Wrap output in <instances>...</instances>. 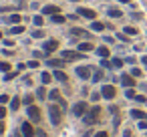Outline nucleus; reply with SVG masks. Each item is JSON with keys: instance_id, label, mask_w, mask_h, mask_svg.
<instances>
[{"instance_id": "f257e3e1", "label": "nucleus", "mask_w": 147, "mask_h": 137, "mask_svg": "<svg viewBox=\"0 0 147 137\" xmlns=\"http://www.w3.org/2000/svg\"><path fill=\"white\" fill-rule=\"evenodd\" d=\"M49 115H51L53 125H59L61 119H63V107H59V105H51V107H49Z\"/></svg>"}, {"instance_id": "f03ea898", "label": "nucleus", "mask_w": 147, "mask_h": 137, "mask_svg": "<svg viewBox=\"0 0 147 137\" xmlns=\"http://www.w3.org/2000/svg\"><path fill=\"white\" fill-rule=\"evenodd\" d=\"M26 113H28V119H30V121H34V123L40 121V109H38L36 105H28Z\"/></svg>"}, {"instance_id": "7ed1b4c3", "label": "nucleus", "mask_w": 147, "mask_h": 137, "mask_svg": "<svg viewBox=\"0 0 147 137\" xmlns=\"http://www.w3.org/2000/svg\"><path fill=\"white\" fill-rule=\"evenodd\" d=\"M83 51H63V61H75V59H83Z\"/></svg>"}, {"instance_id": "20e7f679", "label": "nucleus", "mask_w": 147, "mask_h": 137, "mask_svg": "<svg viewBox=\"0 0 147 137\" xmlns=\"http://www.w3.org/2000/svg\"><path fill=\"white\" fill-rule=\"evenodd\" d=\"M97 119H99V107L95 105V107L85 115V123H87V125H91V123H97Z\"/></svg>"}, {"instance_id": "39448f33", "label": "nucleus", "mask_w": 147, "mask_h": 137, "mask_svg": "<svg viewBox=\"0 0 147 137\" xmlns=\"http://www.w3.org/2000/svg\"><path fill=\"white\" fill-rule=\"evenodd\" d=\"M73 113H75L77 117H85V115H87V103H83V101L77 103V105L73 107Z\"/></svg>"}, {"instance_id": "423d86ee", "label": "nucleus", "mask_w": 147, "mask_h": 137, "mask_svg": "<svg viewBox=\"0 0 147 137\" xmlns=\"http://www.w3.org/2000/svg\"><path fill=\"white\" fill-rule=\"evenodd\" d=\"M91 73H93L91 67H79V69H77V75H79L81 79H91Z\"/></svg>"}, {"instance_id": "0eeeda50", "label": "nucleus", "mask_w": 147, "mask_h": 137, "mask_svg": "<svg viewBox=\"0 0 147 137\" xmlns=\"http://www.w3.org/2000/svg\"><path fill=\"white\" fill-rule=\"evenodd\" d=\"M101 95H103L105 99H113V97H115V87H113V85H105L103 91H101Z\"/></svg>"}, {"instance_id": "6e6552de", "label": "nucleus", "mask_w": 147, "mask_h": 137, "mask_svg": "<svg viewBox=\"0 0 147 137\" xmlns=\"http://www.w3.org/2000/svg\"><path fill=\"white\" fill-rule=\"evenodd\" d=\"M20 129H22V137H32V135H34V129H32V125H30L28 121H24Z\"/></svg>"}, {"instance_id": "1a4fd4ad", "label": "nucleus", "mask_w": 147, "mask_h": 137, "mask_svg": "<svg viewBox=\"0 0 147 137\" xmlns=\"http://www.w3.org/2000/svg\"><path fill=\"white\" fill-rule=\"evenodd\" d=\"M77 12H79L81 16H85V18H91V20H95V16H97V12L91 10V8H79Z\"/></svg>"}, {"instance_id": "9d476101", "label": "nucleus", "mask_w": 147, "mask_h": 137, "mask_svg": "<svg viewBox=\"0 0 147 137\" xmlns=\"http://www.w3.org/2000/svg\"><path fill=\"white\" fill-rule=\"evenodd\" d=\"M57 49H59V43H57V40H47V43H45V53H47V55L55 53Z\"/></svg>"}, {"instance_id": "9b49d317", "label": "nucleus", "mask_w": 147, "mask_h": 137, "mask_svg": "<svg viewBox=\"0 0 147 137\" xmlns=\"http://www.w3.org/2000/svg\"><path fill=\"white\" fill-rule=\"evenodd\" d=\"M42 12H45V14L55 16V14H59V12H61V8H59V6H55V4H47V6L42 8Z\"/></svg>"}, {"instance_id": "f8f14e48", "label": "nucleus", "mask_w": 147, "mask_h": 137, "mask_svg": "<svg viewBox=\"0 0 147 137\" xmlns=\"http://www.w3.org/2000/svg\"><path fill=\"white\" fill-rule=\"evenodd\" d=\"M121 81H123V85H125V87H133V85H135V79H133V77H129V75H123V77H121Z\"/></svg>"}, {"instance_id": "ddd939ff", "label": "nucleus", "mask_w": 147, "mask_h": 137, "mask_svg": "<svg viewBox=\"0 0 147 137\" xmlns=\"http://www.w3.org/2000/svg\"><path fill=\"white\" fill-rule=\"evenodd\" d=\"M91 28H93V32H103V28H105V24H103V22H97V20H93V24H91Z\"/></svg>"}, {"instance_id": "4468645a", "label": "nucleus", "mask_w": 147, "mask_h": 137, "mask_svg": "<svg viewBox=\"0 0 147 137\" xmlns=\"http://www.w3.org/2000/svg\"><path fill=\"white\" fill-rule=\"evenodd\" d=\"M97 55H99L101 59H107V57H109V49H107V47H99V49H97Z\"/></svg>"}, {"instance_id": "2eb2a0df", "label": "nucleus", "mask_w": 147, "mask_h": 137, "mask_svg": "<svg viewBox=\"0 0 147 137\" xmlns=\"http://www.w3.org/2000/svg\"><path fill=\"white\" fill-rule=\"evenodd\" d=\"M93 49H95V45H91V43H83V45H79V51H83V53L93 51Z\"/></svg>"}, {"instance_id": "dca6fc26", "label": "nucleus", "mask_w": 147, "mask_h": 137, "mask_svg": "<svg viewBox=\"0 0 147 137\" xmlns=\"http://www.w3.org/2000/svg\"><path fill=\"white\" fill-rule=\"evenodd\" d=\"M131 115H133L135 119H141V121L145 119V113H143V111H139V109H133V111H131Z\"/></svg>"}, {"instance_id": "f3484780", "label": "nucleus", "mask_w": 147, "mask_h": 137, "mask_svg": "<svg viewBox=\"0 0 147 137\" xmlns=\"http://www.w3.org/2000/svg\"><path fill=\"white\" fill-rule=\"evenodd\" d=\"M123 12L119 10V8H109V16H113V18H119Z\"/></svg>"}, {"instance_id": "a211bd4d", "label": "nucleus", "mask_w": 147, "mask_h": 137, "mask_svg": "<svg viewBox=\"0 0 147 137\" xmlns=\"http://www.w3.org/2000/svg\"><path fill=\"white\" fill-rule=\"evenodd\" d=\"M53 77H55V79H57V81H63V83H65V81H67V75H65V73H63V71H57V73H55V75H53Z\"/></svg>"}, {"instance_id": "6ab92c4d", "label": "nucleus", "mask_w": 147, "mask_h": 137, "mask_svg": "<svg viewBox=\"0 0 147 137\" xmlns=\"http://www.w3.org/2000/svg\"><path fill=\"white\" fill-rule=\"evenodd\" d=\"M10 32H12V34H20V32H24V26L16 24V26H12V28H10Z\"/></svg>"}, {"instance_id": "aec40b11", "label": "nucleus", "mask_w": 147, "mask_h": 137, "mask_svg": "<svg viewBox=\"0 0 147 137\" xmlns=\"http://www.w3.org/2000/svg\"><path fill=\"white\" fill-rule=\"evenodd\" d=\"M49 97H51V101H61V95H59V91L55 89V91H51L49 93Z\"/></svg>"}, {"instance_id": "412c9836", "label": "nucleus", "mask_w": 147, "mask_h": 137, "mask_svg": "<svg viewBox=\"0 0 147 137\" xmlns=\"http://www.w3.org/2000/svg\"><path fill=\"white\" fill-rule=\"evenodd\" d=\"M10 107H12V109H14V111H16V109H18V107H20V99H18V97H14V99H12V101H10Z\"/></svg>"}, {"instance_id": "4be33fe9", "label": "nucleus", "mask_w": 147, "mask_h": 137, "mask_svg": "<svg viewBox=\"0 0 147 137\" xmlns=\"http://www.w3.org/2000/svg\"><path fill=\"white\" fill-rule=\"evenodd\" d=\"M123 30H125V34H131V36H133V34H137V28H133V26H125Z\"/></svg>"}, {"instance_id": "5701e85b", "label": "nucleus", "mask_w": 147, "mask_h": 137, "mask_svg": "<svg viewBox=\"0 0 147 137\" xmlns=\"http://www.w3.org/2000/svg\"><path fill=\"white\" fill-rule=\"evenodd\" d=\"M71 32H73L75 36H87V32H85V30H81V28H73Z\"/></svg>"}, {"instance_id": "b1692460", "label": "nucleus", "mask_w": 147, "mask_h": 137, "mask_svg": "<svg viewBox=\"0 0 147 137\" xmlns=\"http://www.w3.org/2000/svg\"><path fill=\"white\" fill-rule=\"evenodd\" d=\"M51 81H53V75H49V73H42V83H45V85H49Z\"/></svg>"}, {"instance_id": "393cba45", "label": "nucleus", "mask_w": 147, "mask_h": 137, "mask_svg": "<svg viewBox=\"0 0 147 137\" xmlns=\"http://www.w3.org/2000/svg\"><path fill=\"white\" fill-rule=\"evenodd\" d=\"M125 97H129V99H135L137 95H135V91H133V87H129L127 91H125Z\"/></svg>"}, {"instance_id": "a878e982", "label": "nucleus", "mask_w": 147, "mask_h": 137, "mask_svg": "<svg viewBox=\"0 0 147 137\" xmlns=\"http://www.w3.org/2000/svg\"><path fill=\"white\" fill-rule=\"evenodd\" d=\"M0 71H2V73H8V71H10V65L2 61V63H0Z\"/></svg>"}, {"instance_id": "bb28decb", "label": "nucleus", "mask_w": 147, "mask_h": 137, "mask_svg": "<svg viewBox=\"0 0 147 137\" xmlns=\"http://www.w3.org/2000/svg\"><path fill=\"white\" fill-rule=\"evenodd\" d=\"M8 20H10L12 24H18V22H20V14H12V16H10Z\"/></svg>"}, {"instance_id": "cd10ccee", "label": "nucleus", "mask_w": 147, "mask_h": 137, "mask_svg": "<svg viewBox=\"0 0 147 137\" xmlns=\"http://www.w3.org/2000/svg\"><path fill=\"white\" fill-rule=\"evenodd\" d=\"M123 67V61L121 59H113V69H121Z\"/></svg>"}, {"instance_id": "c85d7f7f", "label": "nucleus", "mask_w": 147, "mask_h": 137, "mask_svg": "<svg viewBox=\"0 0 147 137\" xmlns=\"http://www.w3.org/2000/svg\"><path fill=\"white\" fill-rule=\"evenodd\" d=\"M47 65H51V67H63V61H47Z\"/></svg>"}, {"instance_id": "c756f323", "label": "nucleus", "mask_w": 147, "mask_h": 137, "mask_svg": "<svg viewBox=\"0 0 147 137\" xmlns=\"http://www.w3.org/2000/svg\"><path fill=\"white\" fill-rule=\"evenodd\" d=\"M103 79V71H95V75H93V81H101Z\"/></svg>"}, {"instance_id": "7c9ffc66", "label": "nucleus", "mask_w": 147, "mask_h": 137, "mask_svg": "<svg viewBox=\"0 0 147 137\" xmlns=\"http://www.w3.org/2000/svg\"><path fill=\"white\" fill-rule=\"evenodd\" d=\"M42 22H45L42 16H34V24H36V26H42Z\"/></svg>"}, {"instance_id": "2f4dec72", "label": "nucleus", "mask_w": 147, "mask_h": 137, "mask_svg": "<svg viewBox=\"0 0 147 137\" xmlns=\"http://www.w3.org/2000/svg\"><path fill=\"white\" fill-rule=\"evenodd\" d=\"M32 36H34V38H42V36H45V30H34Z\"/></svg>"}, {"instance_id": "473e14b6", "label": "nucleus", "mask_w": 147, "mask_h": 137, "mask_svg": "<svg viewBox=\"0 0 147 137\" xmlns=\"http://www.w3.org/2000/svg\"><path fill=\"white\" fill-rule=\"evenodd\" d=\"M53 20H55V22H65V16H61V14H55V16H53Z\"/></svg>"}, {"instance_id": "72a5a7b5", "label": "nucleus", "mask_w": 147, "mask_h": 137, "mask_svg": "<svg viewBox=\"0 0 147 137\" xmlns=\"http://www.w3.org/2000/svg\"><path fill=\"white\" fill-rule=\"evenodd\" d=\"M101 65H103V67H107V69H111V67H113V63H111L109 59H103V63H101Z\"/></svg>"}, {"instance_id": "f704fd0d", "label": "nucleus", "mask_w": 147, "mask_h": 137, "mask_svg": "<svg viewBox=\"0 0 147 137\" xmlns=\"http://www.w3.org/2000/svg\"><path fill=\"white\" fill-rule=\"evenodd\" d=\"M36 93H38V99H45V97H47V93H45V89H42V87H40Z\"/></svg>"}, {"instance_id": "c9c22d12", "label": "nucleus", "mask_w": 147, "mask_h": 137, "mask_svg": "<svg viewBox=\"0 0 147 137\" xmlns=\"http://www.w3.org/2000/svg\"><path fill=\"white\" fill-rule=\"evenodd\" d=\"M101 97H103V95H101V93H93V95H91V99H93V101H95V103H97V101H99V99H101Z\"/></svg>"}, {"instance_id": "e433bc0d", "label": "nucleus", "mask_w": 147, "mask_h": 137, "mask_svg": "<svg viewBox=\"0 0 147 137\" xmlns=\"http://www.w3.org/2000/svg\"><path fill=\"white\" fill-rule=\"evenodd\" d=\"M14 77H16V73H6V77H4V79H6V81H12Z\"/></svg>"}, {"instance_id": "4c0bfd02", "label": "nucleus", "mask_w": 147, "mask_h": 137, "mask_svg": "<svg viewBox=\"0 0 147 137\" xmlns=\"http://www.w3.org/2000/svg\"><path fill=\"white\" fill-rule=\"evenodd\" d=\"M28 67H30V69H36V67H38V61H30Z\"/></svg>"}, {"instance_id": "58836bf2", "label": "nucleus", "mask_w": 147, "mask_h": 137, "mask_svg": "<svg viewBox=\"0 0 147 137\" xmlns=\"http://www.w3.org/2000/svg\"><path fill=\"white\" fill-rule=\"evenodd\" d=\"M24 103H26V105H32V97L26 95V97H24Z\"/></svg>"}, {"instance_id": "ea45409f", "label": "nucleus", "mask_w": 147, "mask_h": 137, "mask_svg": "<svg viewBox=\"0 0 147 137\" xmlns=\"http://www.w3.org/2000/svg\"><path fill=\"white\" fill-rule=\"evenodd\" d=\"M135 101H139V103H145V95H137V97H135Z\"/></svg>"}, {"instance_id": "a19ab883", "label": "nucleus", "mask_w": 147, "mask_h": 137, "mask_svg": "<svg viewBox=\"0 0 147 137\" xmlns=\"http://www.w3.org/2000/svg\"><path fill=\"white\" fill-rule=\"evenodd\" d=\"M0 103H8V95H0Z\"/></svg>"}, {"instance_id": "79ce46f5", "label": "nucleus", "mask_w": 147, "mask_h": 137, "mask_svg": "<svg viewBox=\"0 0 147 137\" xmlns=\"http://www.w3.org/2000/svg\"><path fill=\"white\" fill-rule=\"evenodd\" d=\"M131 75H133V77H139V75H141V71H139V69H133V71H131Z\"/></svg>"}, {"instance_id": "37998d69", "label": "nucleus", "mask_w": 147, "mask_h": 137, "mask_svg": "<svg viewBox=\"0 0 147 137\" xmlns=\"http://www.w3.org/2000/svg\"><path fill=\"white\" fill-rule=\"evenodd\" d=\"M4 115H6V109H4V107H0V119H4Z\"/></svg>"}, {"instance_id": "c03bdc74", "label": "nucleus", "mask_w": 147, "mask_h": 137, "mask_svg": "<svg viewBox=\"0 0 147 137\" xmlns=\"http://www.w3.org/2000/svg\"><path fill=\"white\" fill-rule=\"evenodd\" d=\"M95 137H109V135H107V133H105V131H99V133H97V135H95Z\"/></svg>"}, {"instance_id": "a18cd8bd", "label": "nucleus", "mask_w": 147, "mask_h": 137, "mask_svg": "<svg viewBox=\"0 0 147 137\" xmlns=\"http://www.w3.org/2000/svg\"><path fill=\"white\" fill-rule=\"evenodd\" d=\"M0 133H4V123L0 121Z\"/></svg>"}, {"instance_id": "49530a36", "label": "nucleus", "mask_w": 147, "mask_h": 137, "mask_svg": "<svg viewBox=\"0 0 147 137\" xmlns=\"http://www.w3.org/2000/svg\"><path fill=\"white\" fill-rule=\"evenodd\" d=\"M36 135H38V137H47V135H45V131H38Z\"/></svg>"}, {"instance_id": "de8ad7c7", "label": "nucleus", "mask_w": 147, "mask_h": 137, "mask_svg": "<svg viewBox=\"0 0 147 137\" xmlns=\"http://www.w3.org/2000/svg\"><path fill=\"white\" fill-rule=\"evenodd\" d=\"M143 65H145V67H147V57H143Z\"/></svg>"}, {"instance_id": "09e8293b", "label": "nucleus", "mask_w": 147, "mask_h": 137, "mask_svg": "<svg viewBox=\"0 0 147 137\" xmlns=\"http://www.w3.org/2000/svg\"><path fill=\"white\" fill-rule=\"evenodd\" d=\"M12 137H20V135H18V133H12Z\"/></svg>"}, {"instance_id": "8fccbe9b", "label": "nucleus", "mask_w": 147, "mask_h": 137, "mask_svg": "<svg viewBox=\"0 0 147 137\" xmlns=\"http://www.w3.org/2000/svg\"><path fill=\"white\" fill-rule=\"evenodd\" d=\"M119 2H129V0H119Z\"/></svg>"}, {"instance_id": "3c124183", "label": "nucleus", "mask_w": 147, "mask_h": 137, "mask_svg": "<svg viewBox=\"0 0 147 137\" xmlns=\"http://www.w3.org/2000/svg\"><path fill=\"white\" fill-rule=\"evenodd\" d=\"M0 40H2V32H0Z\"/></svg>"}, {"instance_id": "603ef678", "label": "nucleus", "mask_w": 147, "mask_h": 137, "mask_svg": "<svg viewBox=\"0 0 147 137\" xmlns=\"http://www.w3.org/2000/svg\"><path fill=\"white\" fill-rule=\"evenodd\" d=\"M71 2H79V0H71Z\"/></svg>"}]
</instances>
